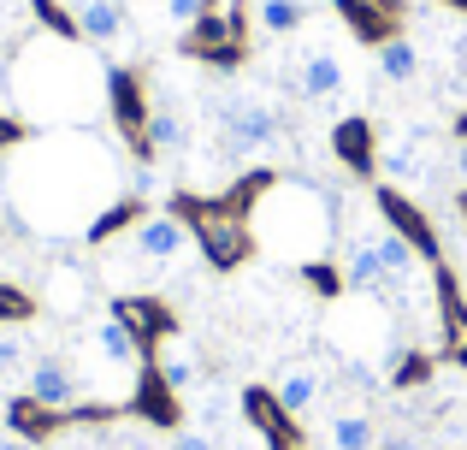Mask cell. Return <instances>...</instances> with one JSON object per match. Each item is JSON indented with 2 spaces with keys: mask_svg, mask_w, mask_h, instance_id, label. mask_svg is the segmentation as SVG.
<instances>
[{
  "mask_svg": "<svg viewBox=\"0 0 467 450\" xmlns=\"http://www.w3.org/2000/svg\"><path fill=\"white\" fill-rule=\"evenodd\" d=\"M195 243L207 249V261L213 267H237L243 255H249V225H243V196L225 202V208H213V202H202L195 208Z\"/></svg>",
  "mask_w": 467,
  "mask_h": 450,
  "instance_id": "obj_1",
  "label": "cell"
},
{
  "mask_svg": "<svg viewBox=\"0 0 467 450\" xmlns=\"http://www.w3.org/2000/svg\"><path fill=\"white\" fill-rule=\"evenodd\" d=\"M219 125H225V142H231V154H266L278 142V113L266 101H249V95H237V101H225L219 107Z\"/></svg>",
  "mask_w": 467,
  "mask_h": 450,
  "instance_id": "obj_2",
  "label": "cell"
},
{
  "mask_svg": "<svg viewBox=\"0 0 467 450\" xmlns=\"http://www.w3.org/2000/svg\"><path fill=\"white\" fill-rule=\"evenodd\" d=\"M24 397H36V403L54 409V415H71V409H83V380L71 373V361L42 356L30 368V380H24Z\"/></svg>",
  "mask_w": 467,
  "mask_h": 450,
  "instance_id": "obj_3",
  "label": "cell"
},
{
  "mask_svg": "<svg viewBox=\"0 0 467 450\" xmlns=\"http://www.w3.org/2000/svg\"><path fill=\"white\" fill-rule=\"evenodd\" d=\"M285 83L302 95V101H337L343 95V59L331 54V47H308Z\"/></svg>",
  "mask_w": 467,
  "mask_h": 450,
  "instance_id": "obj_4",
  "label": "cell"
},
{
  "mask_svg": "<svg viewBox=\"0 0 467 450\" xmlns=\"http://www.w3.org/2000/svg\"><path fill=\"white\" fill-rule=\"evenodd\" d=\"M71 30L89 47H113L130 30V12H125V0H78L71 6Z\"/></svg>",
  "mask_w": 467,
  "mask_h": 450,
  "instance_id": "obj_5",
  "label": "cell"
},
{
  "mask_svg": "<svg viewBox=\"0 0 467 450\" xmlns=\"http://www.w3.org/2000/svg\"><path fill=\"white\" fill-rule=\"evenodd\" d=\"M130 243H137L142 261H178L183 243H190V225H183L178 214H142V220L130 225Z\"/></svg>",
  "mask_w": 467,
  "mask_h": 450,
  "instance_id": "obj_6",
  "label": "cell"
},
{
  "mask_svg": "<svg viewBox=\"0 0 467 450\" xmlns=\"http://www.w3.org/2000/svg\"><path fill=\"white\" fill-rule=\"evenodd\" d=\"M319 385H326V380H319V368L296 361V368H285V373H278L273 397H278V409H285V415L296 421V415H308V409L319 403Z\"/></svg>",
  "mask_w": 467,
  "mask_h": 450,
  "instance_id": "obj_7",
  "label": "cell"
},
{
  "mask_svg": "<svg viewBox=\"0 0 467 450\" xmlns=\"http://www.w3.org/2000/svg\"><path fill=\"white\" fill-rule=\"evenodd\" d=\"M95 356L113 361V368H137L142 361V338L130 332L119 314H107V320H95Z\"/></svg>",
  "mask_w": 467,
  "mask_h": 450,
  "instance_id": "obj_8",
  "label": "cell"
},
{
  "mask_svg": "<svg viewBox=\"0 0 467 450\" xmlns=\"http://www.w3.org/2000/svg\"><path fill=\"white\" fill-rule=\"evenodd\" d=\"M343 290H385V261L373 237H355L343 255Z\"/></svg>",
  "mask_w": 467,
  "mask_h": 450,
  "instance_id": "obj_9",
  "label": "cell"
},
{
  "mask_svg": "<svg viewBox=\"0 0 467 450\" xmlns=\"http://www.w3.org/2000/svg\"><path fill=\"white\" fill-rule=\"evenodd\" d=\"M331 149H337L343 166H355V173H373L379 154H373V125L367 119H343L337 131H331Z\"/></svg>",
  "mask_w": 467,
  "mask_h": 450,
  "instance_id": "obj_10",
  "label": "cell"
},
{
  "mask_svg": "<svg viewBox=\"0 0 467 450\" xmlns=\"http://www.w3.org/2000/svg\"><path fill=\"white\" fill-rule=\"evenodd\" d=\"M326 445H331V450H379L373 415H361V409H343V415H331V421H326Z\"/></svg>",
  "mask_w": 467,
  "mask_h": 450,
  "instance_id": "obj_11",
  "label": "cell"
},
{
  "mask_svg": "<svg viewBox=\"0 0 467 450\" xmlns=\"http://www.w3.org/2000/svg\"><path fill=\"white\" fill-rule=\"evenodd\" d=\"M379 78L385 83H414L420 78V47H414L409 36H385V42H379Z\"/></svg>",
  "mask_w": 467,
  "mask_h": 450,
  "instance_id": "obj_12",
  "label": "cell"
},
{
  "mask_svg": "<svg viewBox=\"0 0 467 450\" xmlns=\"http://www.w3.org/2000/svg\"><path fill=\"white\" fill-rule=\"evenodd\" d=\"M420 142H426V131H409V142L379 149V173H385L390 184H414V178H420Z\"/></svg>",
  "mask_w": 467,
  "mask_h": 450,
  "instance_id": "obj_13",
  "label": "cell"
},
{
  "mask_svg": "<svg viewBox=\"0 0 467 450\" xmlns=\"http://www.w3.org/2000/svg\"><path fill=\"white\" fill-rule=\"evenodd\" d=\"M149 149L154 154H178V149H190V125H183V113L171 101H160L154 113H149Z\"/></svg>",
  "mask_w": 467,
  "mask_h": 450,
  "instance_id": "obj_14",
  "label": "cell"
},
{
  "mask_svg": "<svg viewBox=\"0 0 467 450\" xmlns=\"http://www.w3.org/2000/svg\"><path fill=\"white\" fill-rule=\"evenodd\" d=\"M154 380L166 385V392H190V385H202V361L190 356V350H178L171 344L166 356H160V368H154Z\"/></svg>",
  "mask_w": 467,
  "mask_h": 450,
  "instance_id": "obj_15",
  "label": "cell"
},
{
  "mask_svg": "<svg viewBox=\"0 0 467 450\" xmlns=\"http://www.w3.org/2000/svg\"><path fill=\"white\" fill-rule=\"evenodd\" d=\"M237 409H243L237 397L213 385V392H202V403H195V427H207L213 439H225V433H231V415H237Z\"/></svg>",
  "mask_w": 467,
  "mask_h": 450,
  "instance_id": "obj_16",
  "label": "cell"
},
{
  "mask_svg": "<svg viewBox=\"0 0 467 450\" xmlns=\"http://www.w3.org/2000/svg\"><path fill=\"white\" fill-rule=\"evenodd\" d=\"M30 344H24L18 326H0V380H30Z\"/></svg>",
  "mask_w": 467,
  "mask_h": 450,
  "instance_id": "obj_17",
  "label": "cell"
},
{
  "mask_svg": "<svg viewBox=\"0 0 467 450\" xmlns=\"http://www.w3.org/2000/svg\"><path fill=\"white\" fill-rule=\"evenodd\" d=\"M302 18H308V6H302V0H261V30L266 36H296Z\"/></svg>",
  "mask_w": 467,
  "mask_h": 450,
  "instance_id": "obj_18",
  "label": "cell"
},
{
  "mask_svg": "<svg viewBox=\"0 0 467 450\" xmlns=\"http://www.w3.org/2000/svg\"><path fill=\"white\" fill-rule=\"evenodd\" d=\"M30 314H36V302L24 297L18 285H0V326H24Z\"/></svg>",
  "mask_w": 467,
  "mask_h": 450,
  "instance_id": "obj_19",
  "label": "cell"
},
{
  "mask_svg": "<svg viewBox=\"0 0 467 450\" xmlns=\"http://www.w3.org/2000/svg\"><path fill=\"white\" fill-rule=\"evenodd\" d=\"M130 196H137V202L160 196V166L154 161H137V166H130Z\"/></svg>",
  "mask_w": 467,
  "mask_h": 450,
  "instance_id": "obj_20",
  "label": "cell"
},
{
  "mask_svg": "<svg viewBox=\"0 0 467 450\" xmlns=\"http://www.w3.org/2000/svg\"><path fill=\"white\" fill-rule=\"evenodd\" d=\"M202 12H207V0H166V18L178 24V30H195Z\"/></svg>",
  "mask_w": 467,
  "mask_h": 450,
  "instance_id": "obj_21",
  "label": "cell"
},
{
  "mask_svg": "<svg viewBox=\"0 0 467 450\" xmlns=\"http://www.w3.org/2000/svg\"><path fill=\"white\" fill-rule=\"evenodd\" d=\"M171 450H219V439L207 427H178V439H171Z\"/></svg>",
  "mask_w": 467,
  "mask_h": 450,
  "instance_id": "obj_22",
  "label": "cell"
},
{
  "mask_svg": "<svg viewBox=\"0 0 467 450\" xmlns=\"http://www.w3.org/2000/svg\"><path fill=\"white\" fill-rule=\"evenodd\" d=\"M379 450H420V439H414V433H385Z\"/></svg>",
  "mask_w": 467,
  "mask_h": 450,
  "instance_id": "obj_23",
  "label": "cell"
},
{
  "mask_svg": "<svg viewBox=\"0 0 467 450\" xmlns=\"http://www.w3.org/2000/svg\"><path fill=\"white\" fill-rule=\"evenodd\" d=\"M456 302H462V314H467V261H462V273H456Z\"/></svg>",
  "mask_w": 467,
  "mask_h": 450,
  "instance_id": "obj_24",
  "label": "cell"
},
{
  "mask_svg": "<svg viewBox=\"0 0 467 450\" xmlns=\"http://www.w3.org/2000/svg\"><path fill=\"white\" fill-rule=\"evenodd\" d=\"M6 142H18V125H12V119H0V149H6Z\"/></svg>",
  "mask_w": 467,
  "mask_h": 450,
  "instance_id": "obj_25",
  "label": "cell"
},
{
  "mask_svg": "<svg viewBox=\"0 0 467 450\" xmlns=\"http://www.w3.org/2000/svg\"><path fill=\"white\" fill-rule=\"evenodd\" d=\"M0 450H36L30 439H18V433H12V439H0Z\"/></svg>",
  "mask_w": 467,
  "mask_h": 450,
  "instance_id": "obj_26",
  "label": "cell"
},
{
  "mask_svg": "<svg viewBox=\"0 0 467 450\" xmlns=\"http://www.w3.org/2000/svg\"><path fill=\"white\" fill-rule=\"evenodd\" d=\"M456 173L467 178V142H456Z\"/></svg>",
  "mask_w": 467,
  "mask_h": 450,
  "instance_id": "obj_27",
  "label": "cell"
},
{
  "mask_svg": "<svg viewBox=\"0 0 467 450\" xmlns=\"http://www.w3.org/2000/svg\"><path fill=\"white\" fill-rule=\"evenodd\" d=\"M0 95H6V71H0Z\"/></svg>",
  "mask_w": 467,
  "mask_h": 450,
  "instance_id": "obj_28",
  "label": "cell"
}]
</instances>
